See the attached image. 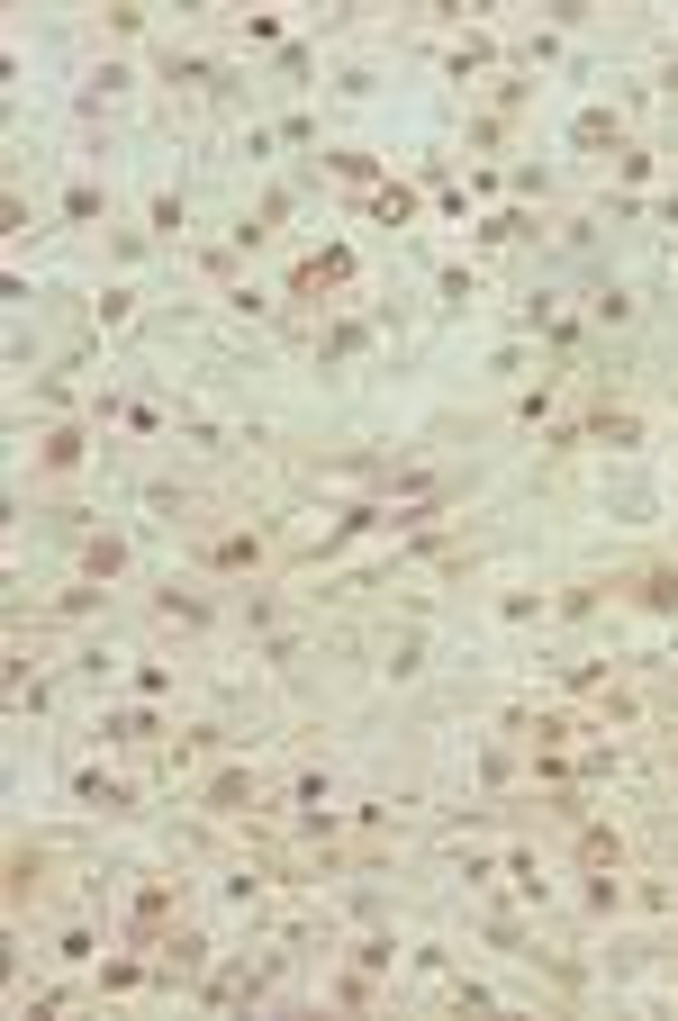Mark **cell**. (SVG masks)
Segmentation results:
<instances>
[{"instance_id": "1", "label": "cell", "mask_w": 678, "mask_h": 1021, "mask_svg": "<svg viewBox=\"0 0 678 1021\" xmlns=\"http://www.w3.org/2000/svg\"><path fill=\"white\" fill-rule=\"evenodd\" d=\"M208 561H218V570H254L263 542H254V534H218V542H208Z\"/></svg>"}, {"instance_id": "2", "label": "cell", "mask_w": 678, "mask_h": 1021, "mask_svg": "<svg viewBox=\"0 0 678 1021\" xmlns=\"http://www.w3.org/2000/svg\"><path fill=\"white\" fill-rule=\"evenodd\" d=\"M633 597H642V606H678V570H642Z\"/></svg>"}, {"instance_id": "3", "label": "cell", "mask_w": 678, "mask_h": 1021, "mask_svg": "<svg viewBox=\"0 0 678 1021\" xmlns=\"http://www.w3.org/2000/svg\"><path fill=\"white\" fill-rule=\"evenodd\" d=\"M208 805H218V814H244V805H254V778H218V787H208Z\"/></svg>"}, {"instance_id": "4", "label": "cell", "mask_w": 678, "mask_h": 1021, "mask_svg": "<svg viewBox=\"0 0 678 1021\" xmlns=\"http://www.w3.org/2000/svg\"><path fill=\"white\" fill-rule=\"evenodd\" d=\"M82 461V434H46V470H73Z\"/></svg>"}]
</instances>
